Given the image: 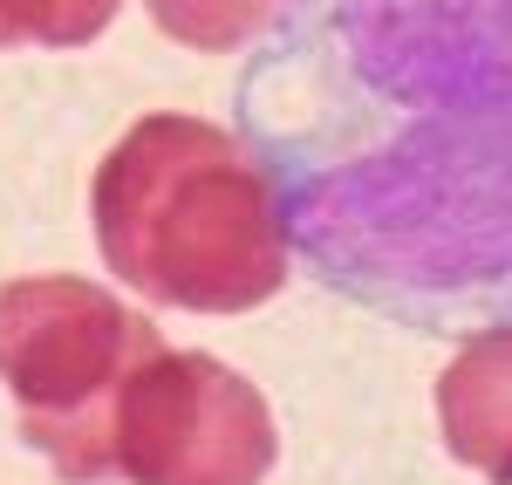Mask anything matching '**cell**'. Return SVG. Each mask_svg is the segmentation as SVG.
<instances>
[{"instance_id":"cell-4","label":"cell","mask_w":512,"mask_h":485,"mask_svg":"<svg viewBox=\"0 0 512 485\" xmlns=\"http://www.w3.org/2000/svg\"><path fill=\"white\" fill-rule=\"evenodd\" d=\"M437 424L451 458L492 485H512V328H492L451 356L437 376Z\"/></svg>"},{"instance_id":"cell-5","label":"cell","mask_w":512,"mask_h":485,"mask_svg":"<svg viewBox=\"0 0 512 485\" xmlns=\"http://www.w3.org/2000/svg\"><path fill=\"white\" fill-rule=\"evenodd\" d=\"M144 7H151V21L171 41L205 48V55H226V48L260 35L287 0H144Z\"/></svg>"},{"instance_id":"cell-2","label":"cell","mask_w":512,"mask_h":485,"mask_svg":"<svg viewBox=\"0 0 512 485\" xmlns=\"http://www.w3.org/2000/svg\"><path fill=\"white\" fill-rule=\"evenodd\" d=\"M158 349V328L96 281L35 274L0 287V383L35 451L76 485L117 479V404Z\"/></svg>"},{"instance_id":"cell-1","label":"cell","mask_w":512,"mask_h":485,"mask_svg":"<svg viewBox=\"0 0 512 485\" xmlns=\"http://www.w3.org/2000/svg\"><path fill=\"white\" fill-rule=\"evenodd\" d=\"M96 246L110 274L164 308L239 315L287 281L267 171L233 130L144 117L96 171Z\"/></svg>"},{"instance_id":"cell-3","label":"cell","mask_w":512,"mask_h":485,"mask_svg":"<svg viewBox=\"0 0 512 485\" xmlns=\"http://www.w3.org/2000/svg\"><path fill=\"white\" fill-rule=\"evenodd\" d=\"M117 472L130 485H260L274 472L267 397L198 349H158L117 404Z\"/></svg>"},{"instance_id":"cell-6","label":"cell","mask_w":512,"mask_h":485,"mask_svg":"<svg viewBox=\"0 0 512 485\" xmlns=\"http://www.w3.org/2000/svg\"><path fill=\"white\" fill-rule=\"evenodd\" d=\"M117 21V0H0V48L41 41V48H82Z\"/></svg>"}]
</instances>
